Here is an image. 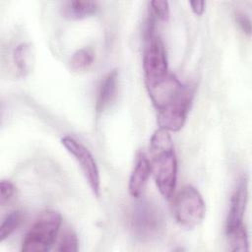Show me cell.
<instances>
[{
  "label": "cell",
  "instance_id": "cell-13",
  "mask_svg": "<svg viewBox=\"0 0 252 252\" xmlns=\"http://www.w3.org/2000/svg\"><path fill=\"white\" fill-rule=\"evenodd\" d=\"M94 54L90 48L77 49L71 56L69 65L71 70L75 72H83L88 70L94 63Z\"/></svg>",
  "mask_w": 252,
  "mask_h": 252
},
{
  "label": "cell",
  "instance_id": "cell-14",
  "mask_svg": "<svg viewBox=\"0 0 252 252\" xmlns=\"http://www.w3.org/2000/svg\"><path fill=\"white\" fill-rule=\"evenodd\" d=\"M23 214L19 210H14L7 214L0 225V242L7 239L21 224Z\"/></svg>",
  "mask_w": 252,
  "mask_h": 252
},
{
  "label": "cell",
  "instance_id": "cell-11",
  "mask_svg": "<svg viewBox=\"0 0 252 252\" xmlns=\"http://www.w3.org/2000/svg\"><path fill=\"white\" fill-rule=\"evenodd\" d=\"M61 14L70 20H81L94 15L98 10V3L94 1L70 0L62 3Z\"/></svg>",
  "mask_w": 252,
  "mask_h": 252
},
{
  "label": "cell",
  "instance_id": "cell-7",
  "mask_svg": "<svg viewBox=\"0 0 252 252\" xmlns=\"http://www.w3.org/2000/svg\"><path fill=\"white\" fill-rule=\"evenodd\" d=\"M61 144L79 164L89 186L95 197L100 195V175L95 158L89 149L71 136H63Z\"/></svg>",
  "mask_w": 252,
  "mask_h": 252
},
{
  "label": "cell",
  "instance_id": "cell-1",
  "mask_svg": "<svg viewBox=\"0 0 252 252\" xmlns=\"http://www.w3.org/2000/svg\"><path fill=\"white\" fill-rule=\"evenodd\" d=\"M151 100L157 110L159 128L168 132L180 131L187 119L194 92L174 75L168 74L160 83L148 88Z\"/></svg>",
  "mask_w": 252,
  "mask_h": 252
},
{
  "label": "cell",
  "instance_id": "cell-6",
  "mask_svg": "<svg viewBox=\"0 0 252 252\" xmlns=\"http://www.w3.org/2000/svg\"><path fill=\"white\" fill-rule=\"evenodd\" d=\"M154 31H146V43L143 53V70L147 89L160 83L169 74L164 44L155 34Z\"/></svg>",
  "mask_w": 252,
  "mask_h": 252
},
{
  "label": "cell",
  "instance_id": "cell-17",
  "mask_svg": "<svg viewBox=\"0 0 252 252\" xmlns=\"http://www.w3.org/2000/svg\"><path fill=\"white\" fill-rule=\"evenodd\" d=\"M150 6H151L150 14L154 18L159 21H167L170 13L169 3L167 1H164V0L151 1Z\"/></svg>",
  "mask_w": 252,
  "mask_h": 252
},
{
  "label": "cell",
  "instance_id": "cell-10",
  "mask_svg": "<svg viewBox=\"0 0 252 252\" xmlns=\"http://www.w3.org/2000/svg\"><path fill=\"white\" fill-rule=\"evenodd\" d=\"M118 70L113 69L109 71L101 80L95 102L96 112L101 113L105 108L110 105V103L115 98L118 88Z\"/></svg>",
  "mask_w": 252,
  "mask_h": 252
},
{
  "label": "cell",
  "instance_id": "cell-15",
  "mask_svg": "<svg viewBox=\"0 0 252 252\" xmlns=\"http://www.w3.org/2000/svg\"><path fill=\"white\" fill-rule=\"evenodd\" d=\"M229 249L231 251H247L248 250V235L245 225H242L228 233H226Z\"/></svg>",
  "mask_w": 252,
  "mask_h": 252
},
{
  "label": "cell",
  "instance_id": "cell-8",
  "mask_svg": "<svg viewBox=\"0 0 252 252\" xmlns=\"http://www.w3.org/2000/svg\"><path fill=\"white\" fill-rule=\"evenodd\" d=\"M248 201V181L246 177L239 179L234 188L230 201L228 212L225 220V233H228L242 225Z\"/></svg>",
  "mask_w": 252,
  "mask_h": 252
},
{
  "label": "cell",
  "instance_id": "cell-12",
  "mask_svg": "<svg viewBox=\"0 0 252 252\" xmlns=\"http://www.w3.org/2000/svg\"><path fill=\"white\" fill-rule=\"evenodd\" d=\"M13 63L22 77L29 75L34 65V51L32 46L28 42L18 44L13 50Z\"/></svg>",
  "mask_w": 252,
  "mask_h": 252
},
{
  "label": "cell",
  "instance_id": "cell-18",
  "mask_svg": "<svg viewBox=\"0 0 252 252\" xmlns=\"http://www.w3.org/2000/svg\"><path fill=\"white\" fill-rule=\"evenodd\" d=\"M16 191L15 185L7 179H2L0 183V204L5 206L14 196Z\"/></svg>",
  "mask_w": 252,
  "mask_h": 252
},
{
  "label": "cell",
  "instance_id": "cell-4",
  "mask_svg": "<svg viewBox=\"0 0 252 252\" xmlns=\"http://www.w3.org/2000/svg\"><path fill=\"white\" fill-rule=\"evenodd\" d=\"M133 235L142 241H150L162 234L165 221L160 209L149 200H140L132 208L129 218Z\"/></svg>",
  "mask_w": 252,
  "mask_h": 252
},
{
  "label": "cell",
  "instance_id": "cell-9",
  "mask_svg": "<svg viewBox=\"0 0 252 252\" xmlns=\"http://www.w3.org/2000/svg\"><path fill=\"white\" fill-rule=\"evenodd\" d=\"M152 174L150 159L144 153L137 156L135 165L128 181L129 194L134 198H140L143 194L148 180Z\"/></svg>",
  "mask_w": 252,
  "mask_h": 252
},
{
  "label": "cell",
  "instance_id": "cell-20",
  "mask_svg": "<svg viewBox=\"0 0 252 252\" xmlns=\"http://www.w3.org/2000/svg\"><path fill=\"white\" fill-rule=\"evenodd\" d=\"M189 5L191 7L192 12L197 15V16H201L204 11H205V6H206V2L205 1H190Z\"/></svg>",
  "mask_w": 252,
  "mask_h": 252
},
{
  "label": "cell",
  "instance_id": "cell-19",
  "mask_svg": "<svg viewBox=\"0 0 252 252\" xmlns=\"http://www.w3.org/2000/svg\"><path fill=\"white\" fill-rule=\"evenodd\" d=\"M235 22L239 29L248 36L251 33V22L250 19L243 13L238 12L235 14Z\"/></svg>",
  "mask_w": 252,
  "mask_h": 252
},
{
  "label": "cell",
  "instance_id": "cell-3",
  "mask_svg": "<svg viewBox=\"0 0 252 252\" xmlns=\"http://www.w3.org/2000/svg\"><path fill=\"white\" fill-rule=\"evenodd\" d=\"M62 223L59 212L45 210L35 219L25 234L21 250L25 252H46L55 242Z\"/></svg>",
  "mask_w": 252,
  "mask_h": 252
},
{
  "label": "cell",
  "instance_id": "cell-2",
  "mask_svg": "<svg viewBox=\"0 0 252 252\" xmlns=\"http://www.w3.org/2000/svg\"><path fill=\"white\" fill-rule=\"evenodd\" d=\"M150 163L152 174L159 193L171 199L177 181V158L169 132L158 128L150 140Z\"/></svg>",
  "mask_w": 252,
  "mask_h": 252
},
{
  "label": "cell",
  "instance_id": "cell-16",
  "mask_svg": "<svg viewBox=\"0 0 252 252\" xmlns=\"http://www.w3.org/2000/svg\"><path fill=\"white\" fill-rule=\"evenodd\" d=\"M79 248V240L77 234L73 230H66L57 243V251L60 252H76Z\"/></svg>",
  "mask_w": 252,
  "mask_h": 252
},
{
  "label": "cell",
  "instance_id": "cell-5",
  "mask_svg": "<svg viewBox=\"0 0 252 252\" xmlns=\"http://www.w3.org/2000/svg\"><path fill=\"white\" fill-rule=\"evenodd\" d=\"M172 212L180 226L192 229L203 221L206 205L202 195L195 187L185 185L174 196Z\"/></svg>",
  "mask_w": 252,
  "mask_h": 252
}]
</instances>
